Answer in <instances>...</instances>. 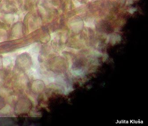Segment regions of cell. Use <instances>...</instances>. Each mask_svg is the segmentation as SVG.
Wrapping results in <instances>:
<instances>
[{
    "label": "cell",
    "mask_w": 148,
    "mask_h": 126,
    "mask_svg": "<svg viewBox=\"0 0 148 126\" xmlns=\"http://www.w3.org/2000/svg\"><path fill=\"white\" fill-rule=\"evenodd\" d=\"M34 85L35 86H33L32 85V88H33V90H34V93H40L42 91L43 89L44 88V85L43 84L42 82L41 81L37 80L35 81H34Z\"/></svg>",
    "instance_id": "6da1fadb"
},
{
    "label": "cell",
    "mask_w": 148,
    "mask_h": 126,
    "mask_svg": "<svg viewBox=\"0 0 148 126\" xmlns=\"http://www.w3.org/2000/svg\"><path fill=\"white\" fill-rule=\"evenodd\" d=\"M136 9L135 8H134V9H131L129 11V12H130V14H133V13L135 11H136Z\"/></svg>",
    "instance_id": "7a4b0ae2"
}]
</instances>
